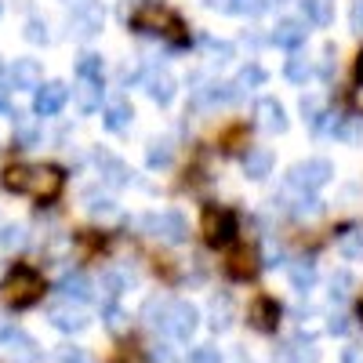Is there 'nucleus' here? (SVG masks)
<instances>
[{
  "mask_svg": "<svg viewBox=\"0 0 363 363\" xmlns=\"http://www.w3.org/2000/svg\"><path fill=\"white\" fill-rule=\"evenodd\" d=\"M287 277H291V287L298 294H309L316 287V265L309 258H301V262H291L287 265Z\"/></svg>",
  "mask_w": 363,
  "mask_h": 363,
  "instance_id": "nucleus-20",
  "label": "nucleus"
},
{
  "mask_svg": "<svg viewBox=\"0 0 363 363\" xmlns=\"http://www.w3.org/2000/svg\"><path fill=\"white\" fill-rule=\"evenodd\" d=\"M352 294V272H335L330 277V301H345Z\"/></svg>",
  "mask_w": 363,
  "mask_h": 363,
  "instance_id": "nucleus-35",
  "label": "nucleus"
},
{
  "mask_svg": "<svg viewBox=\"0 0 363 363\" xmlns=\"http://www.w3.org/2000/svg\"><path fill=\"white\" fill-rule=\"evenodd\" d=\"M247 323L255 330H262V335H272V330L280 327V301L269 298V294L255 298V306L247 309Z\"/></svg>",
  "mask_w": 363,
  "mask_h": 363,
  "instance_id": "nucleus-11",
  "label": "nucleus"
},
{
  "mask_svg": "<svg viewBox=\"0 0 363 363\" xmlns=\"http://www.w3.org/2000/svg\"><path fill=\"white\" fill-rule=\"evenodd\" d=\"M102 320H106V327L113 330V335H124V330L131 327V316L120 309L116 301H106V306H102Z\"/></svg>",
  "mask_w": 363,
  "mask_h": 363,
  "instance_id": "nucleus-28",
  "label": "nucleus"
},
{
  "mask_svg": "<svg viewBox=\"0 0 363 363\" xmlns=\"http://www.w3.org/2000/svg\"><path fill=\"white\" fill-rule=\"evenodd\" d=\"M338 251L345 258H363V225H345L338 233Z\"/></svg>",
  "mask_w": 363,
  "mask_h": 363,
  "instance_id": "nucleus-25",
  "label": "nucleus"
},
{
  "mask_svg": "<svg viewBox=\"0 0 363 363\" xmlns=\"http://www.w3.org/2000/svg\"><path fill=\"white\" fill-rule=\"evenodd\" d=\"M26 40L29 44H48L51 37H48V22L44 18H29L26 22Z\"/></svg>",
  "mask_w": 363,
  "mask_h": 363,
  "instance_id": "nucleus-37",
  "label": "nucleus"
},
{
  "mask_svg": "<svg viewBox=\"0 0 363 363\" xmlns=\"http://www.w3.org/2000/svg\"><path fill=\"white\" fill-rule=\"evenodd\" d=\"M327 330H330V335H338V338H342V335H349V316H342V313H338V316H330Z\"/></svg>",
  "mask_w": 363,
  "mask_h": 363,
  "instance_id": "nucleus-45",
  "label": "nucleus"
},
{
  "mask_svg": "<svg viewBox=\"0 0 363 363\" xmlns=\"http://www.w3.org/2000/svg\"><path fill=\"white\" fill-rule=\"evenodd\" d=\"M203 44H207V51L215 55L218 62H225V58H233V44H225V40H211V37H207Z\"/></svg>",
  "mask_w": 363,
  "mask_h": 363,
  "instance_id": "nucleus-43",
  "label": "nucleus"
},
{
  "mask_svg": "<svg viewBox=\"0 0 363 363\" xmlns=\"http://www.w3.org/2000/svg\"><path fill=\"white\" fill-rule=\"evenodd\" d=\"M8 95H11V84L0 80V113H8Z\"/></svg>",
  "mask_w": 363,
  "mask_h": 363,
  "instance_id": "nucleus-49",
  "label": "nucleus"
},
{
  "mask_svg": "<svg viewBox=\"0 0 363 363\" xmlns=\"http://www.w3.org/2000/svg\"><path fill=\"white\" fill-rule=\"evenodd\" d=\"M0 182H4V189H11V193L33 196V200H55L66 186V174L55 164H11L0 174Z\"/></svg>",
  "mask_w": 363,
  "mask_h": 363,
  "instance_id": "nucleus-1",
  "label": "nucleus"
},
{
  "mask_svg": "<svg viewBox=\"0 0 363 363\" xmlns=\"http://www.w3.org/2000/svg\"><path fill=\"white\" fill-rule=\"evenodd\" d=\"M77 77L80 80H102V55H84L77 62Z\"/></svg>",
  "mask_w": 363,
  "mask_h": 363,
  "instance_id": "nucleus-33",
  "label": "nucleus"
},
{
  "mask_svg": "<svg viewBox=\"0 0 363 363\" xmlns=\"http://www.w3.org/2000/svg\"><path fill=\"white\" fill-rule=\"evenodd\" d=\"M352 106H356V109H359V113H363V84H359V87H356V91H352Z\"/></svg>",
  "mask_w": 363,
  "mask_h": 363,
  "instance_id": "nucleus-51",
  "label": "nucleus"
},
{
  "mask_svg": "<svg viewBox=\"0 0 363 363\" xmlns=\"http://www.w3.org/2000/svg\"><path fill=\"white\" fill-rule=\"evenodd\" d=\"M349 22L356 33H363V0H352V11H349Z\"/></svg>",
  "mask_w": 363,
  "mask_h": 363,
  "instance_id": "nucleus-46",
  "label": "nucleus"
},
{
  "mask_svg": "<svg viewBox=\"0 0 363 363\" xmlns=\"http://www.w3.org/2000/svg\"><path fill=\"white\" fill-rule=\"evenodd\" d=\"M131 116H135V109H131L128 102H109V106L102 109V120H106L109 131H128V128H131Z\"/></svg>",
  "mask_w": 363,
  "mask_h": 363,
  "instance_id": "nucleus-23",
  "label": "nucleus"
},
{
  "mask_svg": "<svg viewBox=\"0 0 363 363\" xmlns=\"http://www.w3.org/2000/svg\"><path fill=\"white\" fill-rule=\"evenodd\" d=\"M135 29H138V33H157V37H167L171 29H182V22H178L171 11L157 8V4H145V8H138V11H135Z\"/></svg>",
  "mask_w": 363,
  "mask_h": 363,
  "instance_id": "nucleus-8",
  "label": "nucleus"
},
{
  "mask_svg": "<svg viewBox=\"0 0 363 363\" xmlns=\"http://www.w3.org/2000/svg\"><path fill=\"white\" fill-rule=\"evenodd\" d=\"M171 164V145L167 142H153L149 145V167H167Z\"/></svg>",
  "mask_w": 363,
  "mask_h": 363,
  "instance_id": "nucleus-38",
  "label": "nucleus"
},
{
  "mask_svg": "<svg viewBox=\"0 0 363 363\" xmlns=\"http://www.w3.org/2000/svg\"><path fill=\"white\" fill-rule=\"evenodd\" d=\"M359 320H363V301H359Z\"/></svg>",
  "mask_w": 363,
  "mask_h": 363,
  "instance_id": "nucleus-53",
  "label": "nucleus"
},
{
  "mask_svg": "<svg viewBox=\"0 0 363 363\" xmlns=\"http://www.w3.org/2000/svg\"><path fill=\"white\" fill-rule=\"evenodd\" d=\"M95 160H99V167H102V178L109 182L113 189H120V186H128V182H131V171H128V164H124V160H116L113 153H106V149H99V153H95Z\"/></svg>",
  "mask_w": 363,
  "mask_h": 363,
  "instance_id": "nucleus-18",
  "label": "nucleus"
},
{
  "mask_svg": "<svg viewBox=\"0 0 363 363\" xmlns=\"http://www.w3.org/2000/svg\"><path fill=\"white\" fill-rule=\"evenodd\" d=\"M149 359H153V363H178V356H174V349L167 342H153V345H149Z\"/></svg>",
  "mask_w": 363,
  "mask_h": 363,
  "instance_id": "nucleus-40",
  "label": "nucleus"
},
{
  "mask_svg": "<svg viewBox=\"0 0 363 363\" xmlns=\"http://www.w3.org/2000/svg\"><path fill=\"white\" fill-rule=\"evenodd\" d=\"M211 327H215V330H229L233 327V306H229L225 294L211 301Z\"/></svg>",
  "mask_w": 363,
  "mask_h": 363,
  "instance_id": "nucleus-29",
  "label": "nucleus"
},
{
  "mask_svg": "<svg viewBox=\"0 0 363 363\" xmlns=\"http://www.w3.org/2000/svg\"><path fill=\"white\" fill-rule=\"evenodd\" d=\"M11 120H15V145H18V149H33V145L40 142V128H37L26 113H15Z\"/></svg>",
  "mask_w": 363,
  "mask_h": 363,
  "instance_id": "nucleus-24",
  "label": "nucleus"
},
{
  "mask_svg": "<svg viewBox=\"0 0 363 363\" xmlns=\"http://www.w3.org/2000/svg\"><path fill=\"white\" fill-rule=\"evenodd\" d=\"M8 84L15 91H37L44 84V69L37 58H15L11 69H8Z\"/></svg>",
  "mask_w": 363,
  "mask_h": 363,
  "instance_id": "nucleus-12",
  "label": "nucleus"
},
{
  "mask_svg": "<svg viewBox=\"0 0 363 363\" xmlns=\"http://www.w3.org/2000/svg\"><path fill=\"white\" fill-rule=\"evenodd\" d=\"M306 37H309V29H306L301 18H280L277 29H272V44L284 48V51H298L301 44H306Z\"/></svg>",
  "mask_w": 363,
  "mask_h": 363,
  "instance_id": "nucleus-13",
  "label": "nucleus"
},
{
  "mask_svg": "<svg viewBox=\"0 0 363 363\" xmlns=\"http://www.w3.org/2000/svg\"><path fill=\"white\" fill-rule=\"evenodd\" d=\"M284 73H287V80H294V84H306V80L313 77V62H309L306 55H291Z\"/></svg>",
  "mask_w": 363,
  "mask_h": 363,
  "instance_id": "nucleus-31",
  "label": "nucleus"
},
{
  "mask_svg": "<svg viewBox=\"0 0 363 363\" xmlns=\"http://www.w3.org/2000/svg\"><path fill=\"white\" fill-rule=\"evenodd\" d=\"M207 8H211V11H233L236 0H207Z\"/></svg>",
  "mask_w": 363,
  "mask_h": 363,
  "instance_id": "nucleus-48",
  "label": "nucleus"
},
{
  "mask_svg": "<svg viewBox=\"0 0 363 363\" xmlns=\"http://www.w3.org/2000/svg\"><path fill=\"white\" fill-rule=\"evenodd\" d=\"M280 262H284V251H280V247H277V251H272V247L265 251V265H280Z\"/></svg>",
  "mask_w": 363,
  "mask_h": 363,
  "instance_id": "nucleus-50",
  "label": "nucleus"
},
{
  "mask_svg": "<svg viewBox=\"0 0 363 363\" xmlns=\"http://www.w3.org/2000/svg\"><path fill=\"white\" fill-rule=\"evenodd\" d=\"M138 225H145L157 240H164V244H182V240H186V233H189L186 218H182L178 211H164V215H145V218H138Z\"/></svg>",
  "mask_w": 363,
  "mask_h": 363,
  "instance_id": "nucleus-7",
  "label": "nucleus"
},
{
  "mask_svg": "<svg viewBox=\"0 0 363 363\" xmlns=\"http://www.w3.org/2000/svg\"><path fill=\"white\" fill-rule=\"evenodd\" d=\"M244 174L255 178V182L272 174V153H269V149H251V153L244 157Z\"/></svg>",
  "mask_w": 363,
  "mask_h": 363,
  "instance_id": "nucleus-22",
  "label": "nucleus"
},
{
  "mask_svg": "<svg viewBox=\"0 0 363 363\" xmlns=\"http://www.w3.org/2000/svg\"><path fill=\"white\" fill-rule=\"evenodd\" d=\"M301 11H306V18L313 26H330V18H335V11H330V0H298Z\"/></svg>",
  "mask_w": 363,
  "mask_h": 363,
  "instance_id": "nucleus-27",
  "label": "nucleus"
},
{
  "mask_svg": "<svg viewBox=\"0 0 363 363\" xmlns=\"http://www.w3.org/2000/svg\"><path fill=\"white\" fill-rule=\"evenodd\" d=\"M255 113H258V124H262L265 131H272V135H284V131H287V109H284L277 99H258Z\"/></svg>",
  "mask_w": 363,
  "mask_h": 363,
  "instance_id": "nucleus-16",
  "label": "nucleus"
},
{
  "mask_svg": "<svg viewBox=\"0 0 363 363\" xmlns=\"http://www.w3.org/2000/svg\"><path fill=\"white\" fill-rule=\"evenodd\" d=\"M330 178H335V164L323 160V157H313V160H306V164H294V167H291L287 186H291V189H301V193H316V189L327 186Z\"/></svg>",
  "mask_w": 363,
  "mask_h": 363,
  "instance_id": "nucleus-4",
  "label": "nucleus"
},
{
  "mask_svg": "<svg viewBox=\"0 0 363 363\" xmlns=\"http://www.w3.org/2000/svg\"><path fill=\"white\" fill-rule=\"evenodd\" d=\"M301 113H306V120H309V124H316L323 109H320V102H316V99L309 95V99H301Z\"/></svg>",
  "mask_w": 363,
  "mask_h": 363,
  "instance_id": "nucleus-44",
  "label": "nucleus"
},
{
  "mask_svg": "<svg viewBox=\"0 0 363 363\" xmlns=\"http://www.w3.org/2000/svg\"><path fill=\"white\" fill-rule=\"evenodd\" d=\"M164 309H167V301H160V298H149L145 306H142V316H145L149 323H157V327H160V316H164Z\"/></svg>",
  "mask_w": 363,
  "mask_h": 363,
  "instance_id": "nucleus-41",
  "label": "nucleus"
},
{
  "mask_svg": "<svg viewBox=\"0 0 363 363\" xmlns=\"http://www.w3.org/2000/svg\"><path fill=\"white\" fill-rule=\"evenodd\" d=\"M77 106H80V113H99L102 109V80H80Z\"/></svg>",
  "mask_w": 363,
  "mask_h": 363,
  "instance_id": "nucleus-21",
  "label": "nucleus"
},
{
  "mask_svg": "<svg viewBox=\"0 0 363 363\" xmlns=\"http://www.w3.org/2000/svg\"><path fill=\"white\" fill-rule=\"evenodd\" d=\"M229 272H233L236 280L251 277V272H255V251H236V255H233V265H229Z\"/></svg>",
  "mask_w": 363,
  "mask_h": 363,
  "instance_id": "nucleus-34",
  "label": "nucleus"
},
{
  "mask_svg": "<svg viewBox=\"0 0 363 363\" xmlns=\"http://www.w3.org/2000/svg\"><path fill=\"white\" fill-rule=\"evenodd\" d=\"M55 291L62 294L66 301H77V306H84V301H91V294H95V284H91L84 272H66V277L58 280Z\"/></svg>",
  "mask_w": 363,
  "mask_h": 363,
  "instance_id": "nucleus-15",
  "label": "nucleus"
},
{
  "mask_svg": "<svg viewBox=\"0 0 363 363\" xmlns=\"http://www.w3.org/2000/svg\"><path fill=\"white\" fill-rule=\"evenodd\" d=\"M58 363H95V356H91L84 345H62L58 349Z\"/></svg>",
  "mask_w": 363,
  "mask_h": 363,
  "instance_id": "nucleus-36",
  "label": "nucleus"
},
{
  "mask_svg": "<svg viewBox=\"0 0 363 363\" xmlns=\"http://www.w3.org/2000/svg\"><path fill=\"white\" fill-rule=\"evenodd\" d=\"M160 327H164L167 338L189 342L196 335V327H200V313H196V306H189V301H167V309L160 316Z\"/></svg>",
  "mask_w": 363,
  "mask_h": 363,
  "instance_id": "nucleus-3",
  "label": "nucleus"
},
{
  "mask_svg": "<svg viewBox=\"0 0 363 363\" xmlns=\"http://www.w3.org/2000/svg\"><path fill=\"white\" fill-rule=\"evenodd\" d=\"M145 91H149V99H153L157 106H171L178 84H174L171 73H149V77H145Z\"/></svg>",
  "mask_w": 363,
  "mask_h": 363,
  "instance_id": "nucleus-19",
  "label": "nucleus"
},
{
  "mask_svg": "<svg viewBox=\"0 0 363 363\" xmlns=\"http://www.w3.org/2000/svg\"><path fill=\"white\" fill-rule=\"evenodd\" d=\"M84 200H87V211H91V215H102V218L116 215V203H113L109 196H99L95 189H87V193H84Z\"/></svg>",
  "mask_w": 363,
  "mask_h": 363,
  "instance_id": "nucleus-32",
  "label": "nucleus"
},
{
  "mask_svg": "<svg viewBox=\"0 0 363 363\" xmlns=\"http://www.w3.org/2000/svg\"><path fill=\"white\" fill-rule=\"evenodd\" d=\"M356 73H359V80H363V55H359V62H356Z\"/></svg>",
  "mask_w": 363,
  "mask_h": 363,
  "instance_id": "nucleus-52",
  "label": "nucleus"
},
{
  "mask_svg": "<svg viewBox=\"0 0 363 363\" xmlns=\"http://www.w3.org/2000/svg\"><path fill=\"white\" fill-rule=\"evenodd\" d=\"M26 225H0V251L4 255H18L26 247Z\"/></svg>",
  "mask_w": 363,
  "mask_h": 363,
  "instance_id": "nucleus-26",
  "label": "nucleus"
},
{
  "mask_svg": "<svg viewBox=\"0 0 363 363\" xmlns=\"http://www.w3.org/2000/svg\"><path fill=\"white\" fill-rule=\"evenodd\" d=\"M265 8H269V0H236L233 11H240V15H262Z\"/></svg>",
  "mask_w": 363,
  "mask_h": 363,
  "instance_id": "nucleus-42",
  "label": "nucleus"
},
{
  "mask_svg": "<svg viewBox=\"0 0 363 363\" xmlns=\"http://www.w3.org/2000/svg\"><path fill=\"white\" fill-rule=\"evenodd\" d=\"M4 298L11 301L15 309H29L44 298V277L29 265H15L4 280Z\"/></svg>",
  "mask_w": 363,
  "mask_h": 363,
  "instance_id": "nucleus-2",
  "label": "nucleus"
},
{
  "mask_svg": "<svg viewBox=\"0 0 363 363\" xmlns=\"http://www.w3.org/2000/svg\"><path fill=\"white\" fill-rule=\"evenodd\" d=\"M69 26H73L77 37H95L99 29L106 26V11H102L99 4H80V8L69 15Z\"/></svg>",
  "mask_w": 363,
  "mask_h": 363,
  "instance_id": "nucleus-14",
  "label": "nucleus"
},
{
  "mask_svg": "<svg viewBox=\"0 0 363 363\" xmlns=\"http://www.w3.org/2000/svg\"><path fill=\"white\" fill-rule=\"evenodd\" d=\"M342 363H363V349H356V345L342 349Z\"/></svg>",
  "mask_w": 363,
  "mask_h": 363,
  "instance_id": "nucleus-47",
  "label": "nucleus"
},
{
  "mask_svg": "<svg viewBox=\"0 0 363 363\" xmlns=\"http://www.w3.org/2000/svg\"><path fill=\"white\" fill-rule=\"evenodd\" d=\"M189 363H222V352L215 345H196L189 352Z\"/></svg>",
  "mask_w": 363,
  "mask_h": 363,
  "instance_id": "nucleus-39",
  "label": "nucleus"
},
{
  "mask_svg": "<svg viewBox=\"0 0 363 363\" xmlns=\"http://www.w3.org/2000/svg\"><path fill=\"white\" fill-rule=\"evenodd\" d=\"M48 320H51L55 330H62V335H77V330H84L91 323L87 313L77 306V301H58V306H51L48 309Z\"/></svg>",
  "mask_w": 363,
  "mask_h": 363,
  "instance_id": "nucleus-10",
  "label": "nucleus"
},
{
  "mask_svg": "<svg viewBox=\"0 0 363 363\" xmlns=\"http://www.w3.org/2000/svg\"><path fill=\"white\" fill-rule=\"evenodd\" d=\"M200 225H203V240L211 247H225V244H233V236H236V215L225 211V207H207Z\"/></svg>",
  "mask_w": 363,
  "mask_h": 363,
  "instance_id": "nucleus-6",
  "label": "nucleus"
},
{
  "mask_svg": "<svg viewBox=\"0 0 363 363\" xmlns=\"http://www.w3.org/2000/svg\"><path fill=\"white\" fill-rule=\"evenodd\" d=\"M0 352H4L11 363H40V356H44V349L37 345V338L26 335L22 327L0 330Z\"/></svg>",
  "mask_w": 363,
  "mask_h": 363,
  "instance_id": "nucleus-5",
  "label": "nucleus"
},
{
  "mask_svg": "<svg viewBox=\"0 0 363 363\" xmlns=\"http://www.w3.org/2000/svg\"><path fill=\"white\" fill-rule=\"evenodd\" d=\"M277 363H320V349L313 345V338H294L277 352Z\"/></svg>",
  "mask_w": 363,
  "mask_h": 363,
  "instance_id": "nucleus-17",
  "label": "nucleus"
},
{
  "mask_svg": "<svg viewBox=\"0 0 363 363\" xmlns=\"http://www.w3.org/2000/svg\"><path fill=\"white\" fill-rule=\"evenodd\" d=\"M265 84V69L262 66H244L236 73V80H233V87H236V95L240 91H255V87H262Z\"/></svg>",
  "mask_w": 363,
  "mask_h": 363,
  "instance_id": "nucleus-30",
  "label": "nucleus"
},
{
  "mask_svg": "<svg viewBox=\"0 0 363 363\" xmlns=\"http://www.w3.org/2000/svg\"><path fill=\"white\" fill-rule=\"evenodd\" d=\"M66 99H69V87L62 80H48V84L37 87V95H33V113L37 116H55V113H62Z\"/></svg>",
  "mask_w": 363,
  "mask_h": 363,
  "instance_id": "nucleus-9",
  "label": "nucleus"
}]
</instances>
